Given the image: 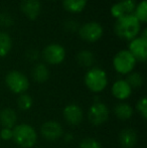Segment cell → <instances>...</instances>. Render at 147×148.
I'll return each mask as SVG.
<instances>
[{
    "label": "cell",
    "mask_w": 147,
    "mask_h": 148,
    "mask_svg": "<svg viewBox=\"0 0 147 148\" xmlns=\"http://www.w3.org/2000/svg\"><path fill=\"white\" fill-rule=\"evenodd\" d=\"M141 23L133 15L123 16L116 19L114 24V32L119 38L130 41L137 37L141 31Z\"/></svg>",
    "instance_id": "6da1fadb"
},
{
    "label": "cell",
    "mask_w": 147,
    "mask_h": 148,
    "mask_svg": "<svg viewBox=\"0 0 147 148\" xmlns=\"http://www.w3.org/2000/svg\"><path fill=\"white\" fill-rule=\"evenodd\" d=\"M12 139L21 148H31L37 141V133L30 125L18 124L12 129Z\"/></svg>",
    "instance_id": "7a4b0ae2"
},
{
    "label": "cell",
    "mask_w": 147,
    "mask_h": 148,
    "mask_svg": "<svg viewBox=\"0 0 147 148\" xmlns=\"http://www.w3.org/2000/svg\"><path fill=\"white\" fill-rule=\"evenodd\" d=\"M85 85L93 93H100L108 85V76L103 69L94 66L90 68L85 75Z\"/></svg>",
    "instance_id": "3957f363"
},
{
    "label": "cell",
    "mask_w": 147,
    "mask_h": 148,
    "mask_svg": "<svg viewBox=\"0 0 147 148\" xmlns=\"http://www.w3.org/2000/svg\"><path fill=\"white\" fill-rule=\"evenodd\" d=\"M136 60L128 49H121L113 58V68L118 74L128 75L133 72Z\"/></svg>",
    "instance_id": "277c9868"
},
{
    "label": "cell",
    "mask_w": 147,
    "mask_h": 148,
    "mask_svg": "<svg viewBox=\"0 0 147 148\" xmlns=\"http://www.w3.org/2000/svg\"><path fill=\"white\" fill-rule=\"evenodd\" d=\"M7 88L14 94H23L29 88L28 78L19 71H10L5 77Z\"/></svg>",
    "instance_id": "5b68a950"
},
{
    "label": "cell",
    "mask_w": 147,
    "mask_h": 148,
    "mask_svg": "<svg viewBox=\"0 0 147 148\" xmlns=\"http://www.w3.org/2000/svg\"><path fill=\"white\" fill-rule=\"evenodd\" d=\"M104 29L103 26L97 21H88L80 25L78 29V34L82 40L86 42H96L100 40L103 36Z\"/></svg>",
    "instance_id": "8992f818"
},
{
    "label": "cell",
    "mask_w": 147,
    "mask_h": 148,
    "mask_svg": "<svg viewBox=\"0 0 147 148\" xmlns=\"http://www.w3.org/2000/svg\"><path fill=\"white\" fill-rule=\"evenodd\" d=\"M42 59L46 64L51 66H57L65 60L67 51L66 49L59 43H49L43 49L42 51Z\"/></svg>",
    "instance_id": "52a82bcc"
},
{
    "label": "cell",
    "mask_w": 147,
    "mask_h": 148,
    "mask_svg": "<svg viewBox=\"0 0 147 148\" xmlns=\"http://www.w3.org/2000/svg\"><path fill=\"white\" fill-rule=\"evenodd\" d=\"M89 121L95 126L103 125L109 119V109L106 104L96 102L90 107L88 112Z\"/></svg>",
    "instance_id": "ba28073f"
},
{
    "label": "cell",
    "mask_w": 147,
    "mask_h": 148,
    "mask_svg": "<svg viewBox=\"0 0 147 148\" xmlns=\"http://www.w3.org/2000/svg\"><path fill=\"white\" fill-rule=\"evenodd\" d=\"M128 51L131 53L136 62H145L147 60V39L142 38L138 35L129 41Z\"/></svg>",
    "instance_id": "9c48e42d"
},
{
    "label": "cell",
    "mask_w": 147,
    "mask_h": 148,
    "mask_svg": "<svg viewBox=\"0 0 147 148\" xmlns=\"http://www.w3.org/2000/svg\"><path fill=\"white\" fill-rule=\"evenodd\" d=\"M136 4V0H118L111 6L110 12L112 17L118 19L123 16L131 15L133 14Z\"/></svg>",
    "instance_id": "30bf717a"
},
{
    "label": "cell",
    "mask_w": 147,
    "mask_h": 148,
    "mask_svg": "<svg viewBox=\"0 0 147 148\" xmlns=\"http://www.w3.org/2000/svg\"><path fill=\"white\" fill-rule=\"evenodd\" d=\"M40 133L46 140L55 141L59 139L64 134L63 126L55 120L46 121L40 127Z\"/></svg>",
    "instance_id": "8fae6325"
},
{
    "label": "cell",
    "mask_w": 147,
    "mask_h": 148,
    "mask_svg": "<svg viewBox=\"0 0 147 148\" xmlns=\"http://www.w3.org/2000/svg\"><path fill=\"white\" fill-rule=\"evenodd\" d=\"M64 118L70 125L77 126L81 124V122L84 119V113L82 108L77 104H70L67 105L64 109Z\"/></svg>",
    "instance_id": "7c38bea8"
},
{
    "label": "cell",
    "mask_w": 147,
    "mask_h": 148,
    "mask_svg": "<svg viewBox=\"0 0 147 148\" xmlns=\"http://www.w3.org/2000/svg\"><path fill=\"white\" fill-rule=\"evenodd\" d=\"M20 10L25 17L34 20L41 12V3L39 0H22L20 3Z\"/></svg>",
    "instance_id": "4fadbf2b"
},
{
    "label": "cell",
    "mask_w": 147,
    "mask_h": 148,
    "mask_svg": "<svg viewBox=\"0 0 147 148\" xmlns=\"http://www.w3.org/2000/svg\"><path fill=\"white\" fill-rule=\"evenodd\" d=\"M112 95L116 98V99L120 100V101H124V100L128 99L132 94V89L129 86L126 80L120 79L117 80L113 84L111 89Z\"/></svg>",
    "instance_id": "5bb4252c"
},
{
    "label": "cell",
    "mask_w": 147,
    "mask_h": 148,
    "mask_svg": "<svg viewBox=\"0 0 147 148\" xmlns=\"http://www.w3.org/2000/svg\"><path fill=\"white\" fill-rule=\"evenodd\" d=\"M119 143L122 148H133L137 143V133L131 128L124 129L119 134Z\"/></svg>",
    "instance_id": "9a60e30c"
},
{
    "label": "cell",
    "mask_w": 147,
    "mask_h": 148,
    "mask_svg": "<svg viewBox=\"0 0 147 148\" xmlns=\"http://www.w3.org/2000/svg\"><path fill=\"white\" fill-rule=\"evenodd\" d=\"M17 122V114L11 108H5L0 111V124L3 128L13 129Z\"/></svg>",
    "instance_id": "2e32d148"
},
{
    "label": "cell",
    "mask_w": 147,
    "mask_h": 148,
    "mask_svg": "<svg viewBox=\"0 0 147 148\" xmlns=\"http://www.w3.org/2000/svg\"><path fill=\"white\" fill-rule=\"evenodd\" d=\"M31 76L36 83H44L49 78V70L45 64L38 62L32 69Z\"/></svg>",
    "instance_id": "e0dca14e"
},
{
    "label": "cell",
    "mask_w": 147,
    "mask_h": 148,
    "mask_svg": "<svg viewBox=\"0 0 147 148\" xmlns=\"http://www.w3.org/2000/svg\"><path fill=\"white\" fill-rule=\"evenodd\" d=\"M63 7L70 13H80L86 8L88 0H63Z\"/></svg>",
    "instance_id": "ac0fdd59"
},
{
    "label": "cell",
    "mask_w": 147,
    "mask_h": 148,
    "mask_svg": "<svg viewBox=\"0 0 147 148\" xmlns=\"http://www.w3.org/2000/svg\"><path fill=\"white\" fill-rule=\"evenodd\" d=\"M12 38L8 32L0 30V58H5L11 51Z\"/></svg>",
    "instance_id": "d6986e66"
},
{
    "label": "cell",
    "mask_w": 147,
    "mask_h": 148,
    "mask_svg": "<svg viewBox=\"0 0 147 148\" xmlns=\"http://www.w3.org/2000/svg\"><path fill=\"white\" fill-rule=\"evenodd\" d=\"M77 62L83 68H92L95 62V56L91 51L83 49L77 55Z\"/></svg>",
    "instance_id": "ffe728a7"
},
{
    "label": "cell",
    "mask_w": 147,
    "mask_h": 148,
    "mask_svg": "<svg viewBox=\"0 0 147 148\" xmlns=\"http://www.w3.org/2000/svg\"><path fill=\"white\" fill-rule=\"evenodd\" d=\"M133 108L127 103H119L114 108L116 117L120 120H128L133 116Z\"/></svg>",
    "instance_id": "44dd1931"
},
{
    "label": "cell",
    "mask_w": 147,
    "mask_h": 148,
    "mask_svg": "<svg viewBox=\"0 0 147 148\" xmlns=\"http://www.w3.org/2000/svg\"><path fill=\"white\" fill-rule=\"evenodd\" d=\"M133 15L138 19L140 23H146L147 21V1L146 0H141L138 2L135 6Z\"/></svg>",
    "instance_id": "7402d4cb"
},
{
    "label": "cell",
    "mask_w": 147,
    "mask_h": 148,
    "mask_svg": "<svg viewBox=\"0 0 147 148\" xmlns=\"http://www.w3.org/2000/svg\"><path fill=\"white\" fill-rule=\"evenodd\" d=\"M126 82L129 84V86L131 87V89H137L143 85V77L140 73L137 72H131L130 74L127 75L126 78Z\"/></svg>",
    "instance_id": "603a6c76"
},
{
    "label": "cell",
    "mask_w": 147,
    "mask_h": 148,
    "mask_svg": "<svg viewBox=\"0 0 147 148\" xmlns=\"http://www.w3.org/2000/svg\"><path fill=\"white\" fill-rule=\"evenodd\" d=\"M17 105L20 110L27 111V110L31 109L32 105H34V99H32L31 96L26 93L20 94L19 98L17 100Z\"/></svg>",
    "instance_id": "cb8c5ba5"
},
{
    "label": "cell",
    "mask_w": 147,
    "mask_h": 148,
    "mask_svg": "<svg viewBox=\"0 0 147 148\" xmlns=\"http://www.w3.org/2000/svg\"><path fill=\"white\" fill-rule=\"evenodd\" d=\"M14 24L13 16L9 12H1L0 13V27L9 28Z\"/></svg>",
    "instance_id": "d4e9b609"
},
{
    "label": "cell",
    "mask_w": 147,
    "mask_h": 148,
    "mask_svg": "<svg viewBox=\"0 0 147 148\" xmlns=\"http://www.w3.org/2000/svg\"><path fill=\"white\" fill-rule=\"evenodd\" d=\"M80 148H102L101 143L95 138H85L80 142Z\"/></svg>",
    "instance_id": "484cf974"
},
{
    "label": "cell",
    "mask_w": 147,
    "mask_h": 148,
    "mask_svg": "<svg viewBox=\"0 0 147 148\" xmlns=\"http://www.w3.org/2000/svg\"><path fill=\"white\" fill-rule=\"evenodd\" d=\"M136 109L139 112V114L144 119L147 118V100L145 97L141 98L136 104Z\"/></svg>",
    "instance_id": "4316f807"
},
{
    "label": "cell",
    "mask_w": 147,
    "mask_h": 148,
    "mask_svg": "<svg viewBox=\"0 0 147 148\" xmlns=\"http://www.w3.org/2000/svg\"><path fill=\"white\" fill-rule=\"evenodd\" d=\"M80 27L78 21H76L75 19H68L65 22V29L69 32H78V29Z\"/></svg>",
    "instance_id": "83f0119b"
},
{
    "label": "cell",
    "mask_w": 147,
    "mask_h": 148,
    "mask_svg": "<svg viewBox=\"0 0 147 148\" xmlns=\"http://www.w3.org/2000/svg\"><path fill=\"white\" fill-rule=\"evenodd\" d=\"M0 138L4 141H8L10 139H12V129L2 128L0 130Z\"/></svg>",
    "instance_id": "f1b7e54d"
},
{
    "label": "cell",
    "mask_w": 147,
    "mask_h": 148,
    "mask_svg": "<svg viewBox=\"0 0 147 148\" xmlns=\"http://www.w3.org/2000/svg\"><path fill=\"white\" fill-rule=\"evenodd\" d=\"M26 58H27L30 62H36L39 58V53L36 49H29V51L26 53Z\"/></svg>",
    "instance_id": "f546056e"
},
{
    "label": "cell",
    "mask_w": 147,
    "mask_h": 148,
    "mask_svg": "<svg viewBox=\"0 0 147 148\" xmlns=\"http://www.w3.org/2000/svg\"><path fill=\"white\" fill-rule=\"evenodd\" d=\"M65 138H66V141H71L72 139H73V135H71V134H67L65 136Z\"/></svg>",
    "instance_id": "4dcf8cb0"
},
{
    "label": "cell",
    "mask_w": 147,
    "mask_h": 148,
    "mask_svg": "<svg viewBox=\"0 0 147 148\" xmlns=\"http://www.w3.org/2000/svg\"><path fill=\"white\" fill-rule=\"evenodd\" d=\"M51 1H57V0H51Z\"/></svg>",
    "instance_id": "1f68e13d"
}]
</instances>
